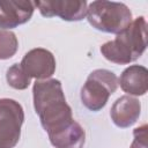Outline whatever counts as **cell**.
<instances>
[{"label": "cell", "instance_id": "obj_1", "mask_svg": "<svg viewBox=\"0 0 148 148\" xmlns=\"http://www.w3.org/2000/svg\"><path fill=\"white\" fill-rule=\"evenodd\" d=\"M34 105L42 126L52 139L75 124L72 109L66 98L60 81L56 79L36 81L34 83Z\"/></svg>", "mask_w": 148, "mask_h": 148}, {"label": "cell", "instance_id": "obj_2", "mask_svg": "<svg viewBox=\"0 0 148 148\" xmlns=\"http://www.w3.org/2000/svg\"><path fill=\"white\" fill-rule=\"evenodd\" d=\"M146 29L145 17L135 18L124 31L117 35L101 46V52L105 59L116 64H130L136 60L146 50Z\"/></svg>", "mask_w": 148, "mask_h": 148}, {"label": "cell", "instance_id": "obj_3", "mask_svg": "<svg viewBox=\"0 0 148 148\" xmlns=\"http://www.w3.org/2000/svg\"><path fill=\"white\" fill-rule=\"evenodd\" d=\"M87 18L97 30L120 34L132 23V13L121 2L92 1L87 8Z\"/></svg>", "mask_w": 148, "mask_h": 148}, {"label": "cell", "instance_id": "obj_4", "mask_svg": "<svg viewBox=\"0 0 148 148\" xmlns=\"http://www.w3.org/2000/svg\"><path fill=\"white\" fill-rule=\"evenodd\" d=\"M118 86V79L114 73L106 69H96L91 72L81 89V99L84 106L91 111L101 110L108 102Z\"/></svg>", "mask_w": 148, "mask_h": 148}, {"label": "cell", "instance_id": "obj_5", "mask_svg": "<svg viewBox=\"0 0 148 148\" xmlns=\"http://www.w3.org/2000/svg\"><path fill=\"white\" fill-rule=\"evenodd\" d=\"M24 113L14 99H0V148H14L20 140Z\"/></svg>", "mask_w": 148, "mask_h": 148}, {"label": "cell", "instance_id": "obj_6", "mask_svg": "<svg viewBox=\"0 0 148 148\" xmlns=\"http://www.w3.org/2000/svg\"><path fill=\"white\" fill-rule=\"evenodd\" d=\"M34 6L39 9L43 16H59L66 21H80L87 15V2L84 0L35 1Z\"/></svg>", "mask_w": 148, "mask_h": 148}, {"label": "cell", "instance_id": "obj_7", "mask_svg": "<svg viewBox=\"0 0 148 148\" xmlns=\"http://www.w3.org/2000/svg\"><path fill=\"white\" fill-rule=\"evenodd\" d=\"M22 68L30 77L47 79L56 71V60L53 54L45 49H34L29 51L21 62Z\"/></svg>", "mask_w": 148, "mask_h": 148}, {"label": "cell", "instance_id": "obj_8", "mask_svg": "<svg viewBox=\"0 0 148 148\" xmlns=\"http://www.w3.org/2000/svg\"><path fill=\"white\" fill-rule=\"evenodd\" d=\"M34 2L27 0H0V28L10 29L30 20Z\"/></svg>", "mask_w": 148, "mask_h": 148}, {"label": "cell", "instance_id": "obj_9", "mask_svg": "<svg viewBox=\"0 0 148 148\" xmlns=\"http://www.w3.org/2000/svg\"><path fill=\"white\" fill-rule=\"evenodd\" d=\"M141 105L136 98L121 96L111 108V118L118 127H128L138 120Z\"/></svg>", "mask_w": 148, "mask_h": 148}, {"label": "cell", "instance_id": "obj_10", "mask_svg": "<svg viewBox=\"0 0 148 148\" xmlns=\"http://www.w3.org/2000/svg\"><path fill=\"white\" fill-rule=\"evenodd\" d=\"M119 83L127 94L135 96L145 95L148 89V71L143 66H130L120 75Z\"/></svg>", "mask_w": 148, "mask_h": 148}, {"label": "cell", "instance_id": "obj_11", "mask_svg": "<svg viewBox=\"0 0 148 148\" xmlns=\"http://www.w3.org/2000/svg\"><path fill=\"white\" fill-rule=\"evenodd\" d=\"M30 76L22 68L21 64H14L7 71V81L10 87L15 89H25L30 84Z\"/></svg>", "mask_w": 148, "mask_h": 148}, {"label": "cell", "instance_id": "obj_12", "mask_svg": "<svg viewBox=\"0 0 148 148\" xmlns=\"http://www.w3.org/2000/svg\"><path fill=\"white\" fill-rule=\"evenodd\" d=\"M17 38L12 31L0 30V59H8L17 51Z\"/></svg>", "mask_w": 148, "mask_h": 148}, {"label": "cell", "instance_id": "obj_13", "mask_svg": "<svg viewBox=\"0 0 148 148\" xmlns=\"http://www.w3.org/2000/svg\"><path fill=\"white\" fill-rule=\"evenodd\" d=\"M134 134V141L132 142L131 148H147V125L143 124L142 126L138 127L133 132Z\"/></svg>", "mask_w": 148, "mask_h": 148}]
</instances>
